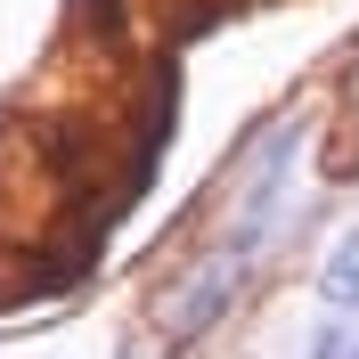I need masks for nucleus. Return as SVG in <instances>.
I'll return each instance as SVG.
<instances>
[{
	"label": "nucleus",
	"mask_w": 359,
	"mask_h": 359,
	"mask_svg": "<svg viewBox=\"0 0 359 359\" xmlns=\"http://www.w3.org/2000/svg\"><path fill=\"white\" fill-rule=\"evenodd\" d=\"M318 359H359V335H343V327H327V335H318Z\"/></svg>",
	"instance_id": "obj_2"
},
{
	"label": "nucleus",
	"mask_w": 359,
	"mask_h": 359,
	"mask_svg": "<svg viewBox=\"0 0 359 359\" xmlns=\"http://www.w3.org/2000/svg\"><path fill=\"white\" fill-rule=\"evenodd\" d=\"M327 302H343V311H359V229L335 245V262H327Z\"/></svg>",
	"instance_id": "obj_1"
}]
</instances>
